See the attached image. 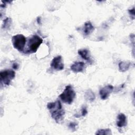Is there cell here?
Here are the masks:
<instances>
[{
    "instance_id": "6da1fadb",
    "label": "cell",
    "mask_w": 135,
    "mask_h": 135,
    "mask_svg": "<svg viewBox=\"0 0 135 135\" xmlns=\"http://www.w3.org/2000/svg\"><path fill=\"white\" fill-rule=\"evenodd\" d=\"M47 108L52 118L56 123H60L63 120L65 111L60 100H56L53 102H49L47 104Z\"/></svg>"
},
{
    "instance_id": "7a4b0ae2",
    "label": "cell",
    "mask_w": 135,
    "mask_h": 135,
    "mask_svg": "<svg viewBox=\"0 0 135 135\" xmlns=\"http://www.w3.org/2000/svg\"><path fill=\"white\" fill-rule=\"evenodd\" d=\"M76 97V93L71 85L66 86L63 92L59 95L63 102L71 104Z\"/></svg>"
},
{
    "instance_id": "3957f363",
    "label": "cell",
    "mask_w": 135,
    "mask_h": 135,
    "mask_svg": "<svg viewBox=\"0 0 135 135\" xmlns=\"http://www.w3.org/2000/svg\"><path fill=\"white\" fill-rule=\"evenodd\" d=\"M26 42V38L23 34H16L12 37V42L13 47L20 52L23 51Z\"/></svg>"
},
{
    "instance_id": "277c9868",
    "label": "cell",
    "mask_w": 135,
    "mask_h": 135,
    "mask_svg": "<svg viewBox=\"0 0 135 135\" xmlns=\"http://www.w3.org/2000/svg\"><path fill=\"white\" fill-rule=\"evenodd\" d=\"M43 43V39L37 35H33L28 40V48L30 53H35L40 45Z\"/></svg>"
},
{
    "instance_id": "5b68a950",
    "label": "cell",
    "mask_w": 135,
    "mask_h": 135,
    "mask_svg": "<svg viewBox=\"0 0 135 135\" xmlns=\"http://www.w3.org/2000/svg\"><path fill=\"white\" fill-rule=\"evenodd\" d=\"M15 72L12 70H5L0 72L1 83L6 85H9L11 81L14 79Z\"/></svg>"
},
{
    "instance_id": "8992f818",
    "label": "cell",
    "mask_w": 135,
    "mask_h": 135,
    "mask_svg": "<svg viewBox=\"0 0 135 135\" xmlns=\"http://www.w3.org/2000/svg\"><path fill=\"white\" fill-rule=\"evenodd\" d=\"M51 68L56 71H61L64 69V65L62 61V56L58 55L54 57L50 64Z\"/></svg>"
},
{
    "instance_id": "52a82bcc",
    "label": "cell",
    "mask_w": 135,
    "mask_h": 135,
    "mask_svg": "<svg viewBox=\"0 0 135 135\" xmlns=\"http://www.w3.org/2000/svg\"><path fill=\"white\" fill-rule=\"evenodd\" d=\"M113 90V86L110 84H108L102 88L99 91V94L101 99L103 100L107 99Z\"/></svg>"
},
{
    "instance_id": "ba28073f",
    "label": "cell",
    "mask_w": 135,
    "mask_h": 135,
    "mask_svg": "<svg viewBox=\"0 0 135 135\" xmlns=\"http://www.w3.org/2000/svg\"><path fill=\"white\" fill-rule=\"evenodd\" d=\"M70 68L74 73L82 72L85 69V64L83 62H75L71 66Z\"/></svg>"
},
{
    "instance_id": "9c48e42d",
    "label": "cell",
    "mask_w": 135,
    "mask_h": 135,
    "mask_svg": "<svg viewBox=\"0 0 135 135\" xmlns=\"http://www.w3.org/2000/svg\"><path fill=\"white\" fill-rule=\"evenodd\" d=\"M116 123L117 126L119 128H122L127 126V119L124 114L121 113L118 115Z\"/></svg>"
},
{
    "instance_id": "30bf717a",
    "label": "cell",
    "mask_w": 135,
    "mask_h": 135,
    "mask_svg": "<svg viewBox=\"0 0 135 135\" xmlns=\"http://www.w3.org/2000/svg\"><path fill=\"white\" fill-rule=\"evenodd\" d=\"M94 30V27L90 21H88L85 23L83 27V34L85 36L89 35L93 32Z\"/></svg>"
},
{
    "instance_id": "8fae6325",
    "label": "cell",
    "mask_w": 135,
    "mask_h": 135,
    "mask_svg": "<svg viewBox=\"0 0 135 135\" xmlns=\"http://www.w3.org/2000/svg\"><path fill=\"white\" fill-rule=\"evenodd\" d=\"M78 54L81 56V57L86 60L88 62L90 63H92V60L90 57V52L87 49H80L78 51Z\"/></svg>"
},
{
    "instance_id": "7c38bea8",
    "label": "cell",
    "mask_w": 135,
    "mask_h": 135,
    "mask_svg": "<svg viewBox=\"0 0 135 135\" xmlns=\"http://www.w3.org/2000/svg\"><path fill=\"white\" fill-rule=\"evenodd\" d=\"M131 64L129 61H121L119 63V70L121 72H124L129 69Z\"/></svg>"
},
{
    "instance_id": "4fadbf2b",
    "label": "cell",
    "mask_w": 135,
    "mask_h": 135,
    "mask_svg": "<svg viewBox=\"0 0 135 135\" xmlns=\"http://www.w3.org/2000/svg\"><path fill=\"white\" fill-rule=\"evenodd\" d=\"M84 99L90 102H93L95 99V96L94 92L90 89L86 90V91L84 93Z\"/></svg>"
},
{
    "instance_id": "5bb4252c",
    "label": "cell",
    "mask_w": 135,
    "mask_h": 135,
    "mask_svg": "<svg viewBox=\"0 0 135 135\" xmlns=\"http://www.w3.org/2000/svg\"><path fill=\"white\" fill-rule=\"evenodd\" d=\"M95 134H104V135H111L112 134L111 130L110 129H99L95 132Z\"/></svg>"
},
{
    "instance_id": "9a60e30c",
    "label": "cell",
    "mask_w": 135,
    "mask_h": 135,
    "mask_svg": "<svg viewBox=\"0 0 135 135\" xmlns=\"http://www.w3.org/2000/svg\"><path fill=\"white\" fill-rule=\"evenodd\" d=\"M11 24H12L11 18L9 17H7L3 21L2 28L4 29H8L9 28Z\"/></svg>"
},
{
    "instance_id": "2e32d148",
    "label": "cell",
    "mask_w": 135,
    "mask_h": 135,
    "mask_svg": "<svg viewBox=\"0 0 135 135\" xmlns=\"http://www.w3.org/2000/svg\"><path fill=\"white\" fill-rule=\"evenodd\" d=\"M78 123L75 122H71L69 124V128L72 131H75L77 129Z\"/></svg>"
},
{
    "instance_id": "e0dca14e",
    "label": "cell",
    "mask_w": 135,
    "mask_h": 135,
    "mask_svg": "<svg viewBox=\"0 0 135 135\" xmlns=\"http://www.w3.org/2000/svg\"><path fill=\"white\" fill-rule=\"evenodd\" d=\"M88 113V110L86 109V107L85 105H83L81 109V115L82 117H85Z\"/></svg>"
},
{
    "instance_id": "ac0fdd59",
    "label": "cell",
    "mask_w": 135,
    "mask_h": 135,
    "mask_svg": "<svg viewBox=\"0 0 135 135\" xmlns=\"http://www.w3.org/2000/svg\"><path fill=\"white\" fill-rule=\"evenodd\" d=\"M128 12L130 16L132 17V19H134V15H135V12H134V7H133L132 9H130L128 10Z\"/></svg>"
},
{
    "instance_id": "d6986e66",
    "label": "cell",
    "mask_w": 135,
    "mask_h": 135,
    "mask_svg": "<svg viewBox=\"0 0 135 135\" xmlns=\"http://www.w3.org/2000/svg\"><path fill=\"white\" fill-rule=\"evenodd\" d=\"M18 64L16 62H13L12 64V68L15 70H17L18 69Z\"/></svg>"
}]
</instances>
